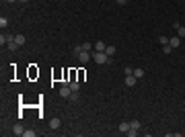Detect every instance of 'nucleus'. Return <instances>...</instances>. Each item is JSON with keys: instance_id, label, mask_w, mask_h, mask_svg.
Instances as JSON below:
<instances>
[{"instance_id": "7ed1b4c3", "label": "nucleus", "mask_w": 185, "mask_h": 137, "mask_svg": "<svg viewBox=\"0 0 185 137\" xmlns=\"http://www.w3.org/2000/svg\"><path fill=\"white\" fill-rule=\"evenodd\" d=\"M124 84H126V86H130V88H132V86H136V76H134V74H128V76H126V80H124Z\"/></svg>"}, {"instance_id": "423d86ee", "label": "nucleus", "mask_w": 185, "mask_h": 137, "mask_svg": "<svg viewBox=\"0 0 185 137\" xmlns=\"http://www.w3.org/2000/svg\"><path fill=\"white\" fill-rule=\"evenodd\" d=\"M70 94H72L70 86H62V88H60V96H62V98H70Z\"/></svg>"}, {"instance_id": "b1692460", "label": "nucleus", "mask_w": 185, "mask_h": 137, "mask_svg": "<svg viewBox=\"0 0 185 137\" xmlns=\"http://www.w3.org/2000/svg\"><path fill=\"white\" fill-rule=\"evenodd\" d=\"M124 72H126V76H128V74H134V68H132V66H126Z\"/></svg>"}, {"instance_id": "9b49d317", "label": "nucleus", "mask_w": 185, "mask_h": 137, "mask_svg": "<svg viewBox=\"0 0 185 137\" xmlns=\"http://www.w3.org/2000/svg\"><path fill=\"white\" fill-rule=\"evenodd\" d=\"M68 86H70V90H72V92H78V90H80V84H78L76 80H70V82H68Z\"/></svg>"}, {"instance_id": "a211bd4d", "label": "nucleus", "mask_w": 185, "mask_h": 137, "mask_svg": "<svg viewBox=\"0 0 185 137\" xmlns=\"http://www.w3.org/2000/svg\"><path fill=\"white\" fill-rule=\"evenodd\" d=\"M158 43H160V45H167V43H169V37H167V35H160V37H158Z\"/></svg>"}, {"instance_id": "a878e982", "label": "nucleus", "mask_w": 185, "mask_h": 137, "mask_svg": "<svg viewBox=\"0 0 185 137\" xmlns=\"http://www.w3.org/2000/svg\"><path fill=\"white\" fill-rule=\"evenodd\" d=\"M126 135H130V137H136V135H138V131H132V129H130V131H128Z\"/></svg>"}, {"instance_id": "f3484780", "label": "nucleus", "mask_w": 185, "mask_h": 137, "mask_svg": "<svg viewBox=\"0 0 185 137\" xmlns=\"http://www.w3.org/2000/svg\"><path fill=\"white\" fill-rule=\"evenodd\" d=\"M105 53H107L109 57H113V55H115V47H113V45H107V49H105Z\"/></svg>"}, {"instance_id": "20e7f679", "label": "nucleus", "mask_w": 185, "mask_h": 137, "mask_svg": "<svg viewBox=\"0 0 185 137\" xmlns=\"http://www.w3.org/2000/svg\"><path fill=\"white\" fill-rule=\"evenodd\" d=\"M91 53H89V51H82V53H80V55H78V61H80V64H89V61H91Z\"/></svg>"}, {"instance_id": "c756f323", "label": "nucleus", "mask_w": 185, "mask_h": 137, "mask_svg": "<svg viewBox=\"0 0 185 137\" xmlns=\"http://www.w3.org/2000/svg\"><path fill=\"white\" fill-rule=\"evenodd\" d=\"M128 2H130V0H128Z\"/></svg>"}, {"instance_id": "c85d7f7f", "label": "nucleus", "mask_w": 185, "mask_h": 137, "mask_svg": "<svg viewBox=\"0 0 185 137\" xmlns=\"http://www.w3.org/2000/svg\"><path fill=\"white\" fill-rule=\"evenodd\" d=\"M6 2H17V0H6Z\"/></svg>"}, {"instance_id": "4be33fe9", "label": "nucleus", "mask_w": 185, "mask_h": 137, "mask_svg": "<svg viewBox=\"0 0 185 137\" xmlns=\"http://www.w3.org/2000/svg\"><path fill=\"white\" fill-rule=\"evenodd\" d=\"M177 35L183 39V37H185V27H179V29H177Z\"/></svg>"}, {"instance_id": "393cba45", "label": "nucleus", "mask_w": 185, "mask_h": 137, "mask_svg": "<svg viewBox=\"0 0 185 137\" xmlns=\"http://www.w3.org/2000/svg\"><path fill=\"white\" fill-rule=\"evenodd\" d=\"M35 135H37L35 131H25V137H35Z\"/></svg>"}, {"instance_id": "f8f14e48", "label": "nucleus", "mask_w": 185, "mask_h": 137, "mask_svg": "<svg viewBox=\"0 0 185 137\" xmlns=\"http://www.w3.org/2000/svg\"><path fill=\"white\" fill-rule=\"evenodd\" d=\"M6 49H8V51H12V53H14V51H17V49H21V45H19V43H17V41H10V43H8V45H6Z\"/></svg>"}, {"instance_id": "bb28decb", "label": "nucleus", "mask_w": 185, "mask_h": 137, "mask_svg": "<svg viewBox=\"0 0 185 137\" xmlns=\"http://www.w3.org/2000/svg\"><path fill=\"white\" fill-rule=\"evenodd\" d=\"M117 4H119V6H124V4H128V0H117Z\"/></svg>"}, {"instance_id": "f03ea898", "label": "nucleus", "mask_w": 185, "mask_h": 137, "mask_svg": "<svg viewBox=\"0 0 185 137\" xmlns=\"http://www.w3.org/2000/svg\"><path fill=\"white\" fill-rule=\"evenodd\" d=\"M10 41H14V35H8V33H2V35H0V45L2 47L8 45Z\"/></svg>"}, {"instance_id": "cd10ccee", "label": "nucleus", "mask_w": 185, "mask_h": 137, "mask_svg": "<svg viewBox=\"0 0 185 137\" xmlns=\"http://www.w3.org/2000/svg\"><path fill=\"white\" fill-rule=\"evenodd\" d=\"M19 2H23V4H25V2H29V0H19Z\"/></svg>"}, {"instance_id": "5701e85b", "label": "nucleus", "mask_w": 185, "mask_h": 137, "mask_svg": "<svg viewBox=\"0 0 185 137\" xmlns=\"http://www.w3.org/2000/svg\"><path fill=\"white\" fill-rule=\"evenodd\" d=\"M82 49H85V51H91V49H92V45L89 43V41H85V43H82Z\"/></svg>"}, {"instance_id": "6ab92c4d", "label": "nucleus", "mask_w": 185, "mask_h": 137, "mask_svg": "<svg viewBox=\"0 0 185 137\" xmlns=\"http://www.w3.org/2000/svg\"><path fill=\"white\" fill-rule=\"evenodd\" d=\"M171 51H173V47H171V43H167V45H163V53H167V55H169Z\"/></svg>"}, {"instance_id": "39448f33", "label": "nucleus", "mask_w": 185, "mask_h": 137, "mask_svg": "<svg viewBox=\"0 0 185 137\" xmlns=\"http://www.w3.org/2000/svg\"><path fill=\"white\" fill-rule=\"evenodd\" d=\"M169 43H171L173 49H175V47L181 45V37H179V35H173V37H169Z\"/></svg>"}, {"instance_id": "6e6552de", "label": "nucleus", "mask_w": 185, "mask_h": 137, "mask_svg": "<svg viewBox=\"0 0 185 137\" xmlns=\"http://www.w3.org/2000/svg\"><path fill=\"white\" fill-rule=\"evenodd\" d=\"M60 125H62V121H60L58 117H53V119L49 121V127H51V129H60Z\"/></svg>"}, {"instance_id": "aec40b11", "label": "nucleus", "mask_w": 185, "mask_h": 137, "mask_svg": "<svg viewBox=\"0 0 185 137\" xmlns=\"http://www.w3.org/2000/svg\"><path fill=\"white\" fill-rule=\"evenodd\" d=\"M0 27H2V29H6V27H8V19H6V16H2V19H0Z\"/></svg>"}, {"instance_id": "0eeeda50", "label": "nucleus", "mask_w": 185, "mask_h": 137, "mask_svg": "<svg viewBox=\"0 0 185 137\" xmlns=\"http://www.w3.org/2000/svg\"><path fill=\"white\" fill-rule=\"evenodd\" d=\"M12 135H25V129H23V125H14V127H12Z\"/></svg>"}, {"instance_id": "1a4fd4ad", "label": "nucleus", "mask_w": 185, "mask_h": 137, "mask_svg": "<svg viewBox=\"0 0 185 137\" xmlns=\"http://www.w3.org/2000/svg\"><path fill=\"white\" fill-rule=\"evenodd\" d=\"M128 131H130V121L119 123V133H128Z\"/></svg>"}, {"instance_id": "412c9836", "label": "nucleus", "mask_w": 185, "mask_h": 137, "mask_svg": "<svg viewBox=\"0 0 185 137\" xmlns=\"http://www.w3.org/2000/svg\"><path fill=\"white\" fill-rule=\"evenodd\" d=\"M78 98H80V96H78V92H72V94H70V98H68V100H72V102H76V100H78Z\"/></svg>"}, {"instance_id": "ddd939ff", "label": "nucleus", "mask_w": 185, "mask_h": 137, "mask_svg": "<svg viewBox=\"0 0 185 137\" xmlns=\"http://www.w3.org/2000/svg\"><path fill=\"white\" fill-rule=\"evenodd\" d=\"M140 127H142V125H140V121H136V119H134V121H130V129H132V131H140Z\"/></svg>"}, {"instance_id": "9d476101", "label": "nucleus", "mask_w": 185, "mask_h": 137, "mask_svg": "<svg viewBox=\"0 0 185 137\" xmlns=\"http://www.w3.org/2000/svg\"><path fill=\"white\" fill-rule=\"evenodd\" d=\"M14 41H17V43H19V45H21V47H23V45H25V43H27V37L19 33V35H14Z\"/></svg>"}, {"instance_id": "4468645a", "label": "nucleus", "mask_w": 185, "mask_h": 137, "mask_svg": "<svg viewBox=\"0 0 185 137\" xmlns=\"http://www.w3.org/2000/svg\"><path fill=\"white\" fill-rule=\"evenodd\" d=\"M144 74H146V72H144L142 68H134V76H136V80H140V78H144Z\"/></svg>"}, {"instance_id": "2eb2a0df", "label": "nucleus", "mask_w": 185, "mask_h": 137, "mask_svg": "<svg viewBox=\"0 0 185 137\" xmlns=\"http://www.w3.org/2000/svg\"><path fill=\"white\" fill-rule=\"evenodd\" d=\"M105 49H107V45H105L103 41H97V43H95V51H105Z\"/></svg>"}, {"instance_id": "dca6fc26", "label": "nucleus", "mask_w": 185, "mask_h": 137, "mask_svg": "<svg viewBox=\"0 0 185 137\" xmlns=\"http://www.w3.org/2000/svg\"><path fill=\"white\" fill-rule=\"evenodd\" d=\"M82 51H85V49H82V45H76V47H72V53H74L76 57H78V55H80Z\"/></svg>"}, {"instance_id": "f257e3e1", "label": "nucleus", "mask_w": 185, "mask_h": 137, "mask_svg": "<svg viewBox=\"0 0 185 137\" xmlns=\"http://www.w3.org/2000/svg\"><path fill=\"white\" fill-rule=\"evenodd\" d=\"M92 61L99 64V66H103V64H111V57H109L105 51H95V53H92Z\"/></svg>"}]
</instances>
